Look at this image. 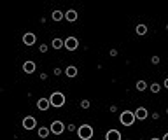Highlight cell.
<instances>
[{
    "label": "cell",
    "instance_id": "obj_6",
    "mask_svg": "<svg viewBox=\"0 0 168 140\" xmlns=\"http://www.w3.org/2000/svg\"><path fill=\"white\" fill-rule=\"evenodd\" d=\"M63 47H65L67 51H75V49L79 47V39H77V37H67Z\"/></svg>",
    "mask_w": 168,
    "mask_h": 140
},
{
    "label": "cell",
    "instance_id": "obj_22",
    "mask_svg": "<svg viewBox=\"0 0 168 140\" xmlns=\"http://www.w3.org/2000/svg\"><path fill=\"white\" fill-rule=\"evenodd\" d=\"M159 61H161V58H159V56H152V58H151V63H152V65H158Z\"/></svg>",
    "mask_w": 168,
    "mask_h": 140
},
{
    "label": "cell",
    "instance_id": "obj_23",
    "mask_svg": "<svg viewBox=\"0 0 168 140\" xmlns=\"http://www.w3.org/2000/svg\"><path fill=\"white\" fill-rule=\"evenodd\" d=\"M67 130L68 131H75V124H67Z\"/></svg>",
    "mask_w": 168,
    "mask_h": 140
},
{
    "label": "cell",
    "instance_id": "obj_12",
    "mask_svg": "<svg viewBox=\"0 0 168 140\" xmlns=\"http://www.w3.org/2000/svg\"><path fill=\"white\" fill-rule=\"evenodd\" d=\"M37 135L40 139H47L49 135H51V130H49V126H40L37 130Z\"/></svg>",
    "mask_w": 168,
    "mask_h": 140
},
{
    "label": "cell",
    "instance_id": "obj_11",
    "mask_svg": "<svg viewBox=\"0 0 168 140\" xmlns=\"http://www.w3.org/2000/svg\"><path fill=\"white\" fill-rule=\"evenodd\" d=\"M105 140H123L121 131H119V130H109V131L105 133Z\"/></svg>",
    "mask_w": 168,
    "mask_h": 140
},
{
    "label": "cell",
    "instance_id": "obj_18",
    "mask_svg": "<svg viewBox=\"0 0 168 140\" xmlns=\"http://www.w3.org/2000/svg\"><path fill=\"white\" fill-rule=\"evenodd\" d=\"M135 88H137V91H145L149 86H147V82H145V81H137Z\"/></svg>",
    "mask_w": 168,
    "mask_h": 140
},
{
    "label": "cell",
    "instance_id": "obj_25",
    "mask_svg": "<svg viewBox=\"0 0 168 140\" xmlns=\"http://www.w3.org/2000/svg\"><path fill=\"white\" fill-rule=\"evenodd\" d=\"M53 74H55V75H60V74H61V68H58V67H56L55 70H53Z\"/></svg>",
    "mask_w": 168,
    "mask_h": 140
},
{
    "label": "cell",
    "instance_id": "obj_2",
    "mask_svg": "<svg viewBox=\"0 0 168 140\" xmlns=\"http://www.w3.org/2000/svg\"><path fill=\"white\" fill-rule=\"evenodd\" d=\"M49 102H51V107L60 109V107H63L67 103V98H65V95L61 91H55V93L49 95Z\"/></svg>",
    "mask_w": 168,
    "mask_h": 140
},
{
    "label": "cell",
    "instance_id": "obj_9",
    "mask_svg": "<svg viewBox=\"0 0 168 140\" xmlns=\"http://www.w3.org/2000/svg\"><path fill=\"white\" fill-rule=\"evenodd\" d=\"M35 68H37L35 61L28 60V61H25V63H23V72H25V74H33V72H35Z\"/></svg>",
    "mask_w": 168,
    "mask_h": 140
},
{
    "label": "cell",
    "instance_id": "obj_24",
    "mask_svg": "<svg viewBox=\"0 0 168 140\" xmlns=\"http://www.w3.org/2000/svg\"><path fill=\"white\" fill-rule=\"evenodd\" d=\"M109 54H111V56H117V49H111Z\"/></svg>",
    "mask_w": 168,
    "mask_h": 140
},
{
    "label": "cell",
    "instance_id": "obj_1",
    "mask_svg": "<svg viewBox=\"0 0 168 140\" xmlns=\"http://www.w3.org/2000/svg\"><path fill=\"white\" fill-rule=\"evenodd\" d=\"M93 135H95V130L91 124H81L77 128V137L81 140H89L93 139Z\"/></svg>",
    "mask_w": 168,
    "mask_h": 140
},
{
    "label": "cell",
    "instance_id": "obj_16",
    "mask_svg": "<svg viewBox=\"0 0 168 140\" xmlns=\"http://www.w3.org/2000/svg\"><path fill=\"white\" fill-rule=\"evenodd\" d=\"M51 20L53 21H61V20H65V12H61V11H53V14H51Z\"/></svg>",
    "mask_w": 168,
    "mask_h": 140
},
{
    "label": "cell",
    "instance_id": "obj_26",
    "mask_svg": "<svg viewBox=\"0 0 168 140\" xmlns=\"http://www.w3.org/2000/svg\"><path fill=\"white\" fill-rule=\"evenodd\" d=\"M39 77H40V81H47V74H44V72H42Z\"/></svg>",
    "mask_w": 168,
    "mask_h": 140
},
{
    "label": "cell",
    "instance_id": "obj_5",
    "mask_svg": "<svg viewBox=\"0 0 168 140\" xmlns=\"http://www.w3.org/2000/svg\"><path fill=\"white\" fill-rule=\"evenodd\" d=\"M21 124H23L25 130L30 131V130H35V128H37V119H35L33 116H26V118H23V123H21Z\"/></svg>",
    "mask_w": 168,
    "mask_h": 140
},
{
    "label": "cell",
    "instance_id": "obj_8",
    "mask_svg": "<svg viewBox=\"0 0 168 140\" xmlns=\"http://www.w3.org/2000/svg\"><path fill=\"white\" fill-rule=\"evenodd\" d=\"M49 107H51L49 98H39V100H37V109H39V110L46 112V110H49Z\"/></svg>",
    "mask_w": 168,
    "mask_h": 140
},
{
    "label": "cell",
    "instance_id": "obj_17",
    "mask_svg": "<svg viewBox=\"0 0 168 140\" xmlns=\"http://www.w3.org/2000/svg\"><path fill=\"white\" fill-rule=\"evenodd\" d=\"M135 32H137V35H145L147 33V25H137Z\"/></svg>",
    "mask_w": 168,
    "mask_h": 140
},
{
    "label": "cell",
    "instance_id": "obj_3",
    "mask_svg": "<svg viewBox=\"0 0 168 140\" xmlns=\"http://www.w3.org/2000/svg\"><path fill=\"white\" fill-rule=\"evenodd\" d=\"M119 121H121V124H123V126H131V124L137 121V118H135V112H131V110H124V112H121Z\"/></svg>",
    "mask_w": 168,
    "mask_h": 140
},
{
    "label": "cell",
    "instance_id": "obj_20",
    "mask_svg": "<svg viewBox=\"0 0 168 140\" xmlns=\"http://www.w3.org/2000/svg\"><path fill=\"white\" fill-rule=\"evenodd\" d=\"M79 105H81V109H89V107H91V102L89 100H81Z\"/></svg>",
    "mask_w": 168,
    "mask_h": 140
},
{
    "label": "cell",
    "instance_id": "obj_27",
    "mask_svg": "<svg viewBox=\"0 0 168 140\" xmlns=\"http://www.w3.org/2000/svg\"><path fill=\"white\" fill-rule=\"evenodd\" d=\"M163 86H165V88H167V89H168V77H167V79H165V81H163Z\"/></svg>",
    "mask_w": 168,
    "mask_h": 140
},
{
    "label": "cell",
    "instance_id": "obj_29",
    "mask_svg": "<svg viewBox=\"0 0 168 140\" xmlns=\"http://www.w3.org/2000/svg\"><path fill=\"white\" fill-rule=\"evenodd\" d=\"M151 140H161V139H158V137H154V139H151Z\"/></svg>",
    "mask_w": 168,
    "mask_h": 140
},
{
    "label": "cell",
    "instance_id": "obj_4",
    "mask_svg": "<svg viewBox=\"0 0 168 140\" xmlns=\"http://www.w3.org/2000/svg\"><path fill=\"white\" fill-rule=\"evenodd\" d=\"M49 130H51V133L53 135H61V133H65V130H67V124L63 123V121H53L51 123V126H49Z\"/></svg>",
    "mask_w": 168,
    "mask_h": 140
},
{
    "label": "cell",
    "instance_id": "obj_28",
    "mask_svg": "<svg viewBox=\"0 0 168 140\" xmlns=\"http://www.w3.org/2000/svg\"><path fill=\"white\" fill-rule=\"evenodd\" d=\"M161 140H168V131L165 133V135H163V137H161Z\"/></svg>",
    "mask_w": 168,
    "mask_h": 140
},
{
    "label": "cell",
    "instance_id": "obj_19",
    "mask_svg": "<svg viewBox=\"0 0 168 140\" xmlns=\"http://www.w3.org/2000/svg\"><path fill=\"white\" fill-rule=\"evenodd\" d=\"M151 93H159L161 91V84H158V82H154V84H151L149 86Z\"/></svg>",
    "mask_w": 168,
    "mask_h": 140
},
{
    "label": "cell",
    "instance_id": "obj_15",
    "mask_svg": "<svg viewBox=\"0 0 168 140\" xmlns=\"http://www.w3.org/2000/svg\"><path fill=\"white\" fill-rule=\"evenodd\" d=\"M65 46V40L60 39V37H56V39H53V42H51V47L53 49H61Z\"/></svg>",
    "mask_w": 168,
    "mask_h": 140
},
{
    "label": "cell",
    "instance_id": "obj_21",
    "mask_svg": "<svg viewBox=\"0 0 168 140\" xmlns=\"http://www.w3.org/2000/svg\"><path fill=\"white\" fill-rule=\"evenodd\" d=\"M47 49H49V47H47L46 44H40V46H39V51H40V53H47Z\"/></svg>",
    "mask_w": 168,
    "mask_h": 140
},
{
    "label": "cell",
    "instance_id": "obj_7",
    "mask_svg": "<svg viewBox=\"0 0 168 140\" xmlns=\"http://www.w3.org/2000/svg\"><path fill=\"white\" fill-rule=\"evenodd\" d=\"M35 42H37V35H35V33L28 32V33L23 35V44H25V46H33Z\"/></svg>",
    "mask_w": 168,
    "mask_h": 140
},
{
    "label": "cell",
    "instance_id": "obj_10",
    "mask_svg": "<svg viewBox=\"0 0 168 140\" xmlns=\"http://www.w3.org/2000/svg\"><path fill=\"white\" fill-rule=\"evenodd\" d=\"M135 118H137V119H140V121L147 119V118H149V110H147L145 107H138V109L135 110Z\"/></svg>",
    "mask_w": 168,
    "mask_h": 140
},
{
    "label": "cell",
    "instance_id": "obj_30",
    "mask_svg": "<svg viewBox=\"0 0 168 140\" xmlns=\"http://www.w3.org/2000/svg\"><path fill=\"white\" fill-rule=\"evenodd\" d=\"M167 114H168V109H167Z\"/></svg>",
    "mask_w": 168,
    "mask_h": 140
},
{
    "label": "cell",
    "instance_id": "obj_13",
    "mask_svg": "<svg viewBox=\"0 0 168 140\" xmlns=\"http://www.w3.org/2000/svg\"><path fill=\"white\" fill-rule=\"evenodd\" d=\"M77 74H79V70H77V67H74V65H68L65 68V75L67 77H77Z\"/></svg>",
    "mask_w": 168,
    "mask_h": 140
},
{
    "label": "cell",
    "instance_id": "obj_14",
    "mask_svg": "<svg viewBox=\"0 0 168 140\" xmlns=\"http://www.w3.org/2000/svg\"><path fill=\"white\" fill-rule=\"evenodd\" d=\"M77 18H79V14H77V11H74V9H68L65 12V20L67 21H77Z\"/></svg>",
    "mask_w": 168,
    "mask_h": 140
}]
</instances>
